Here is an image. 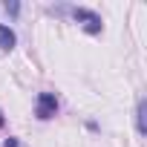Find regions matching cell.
<instances>
[{
  "label": "cell",
  "mask_w": 147,
  "mask_h": 147,
  "mask_svg": "<svg viewBox=\"0 0 147 147\" xmlns=\"http://www.w3.org/2000/svg\"><path fill=\"white\" fill-rule=\"evenodd\" d=\"M72 18H75V20L84 26V32H90V35H98V32L104 29L101 15H98V12H92V9H72Z\"/></svg>",
  "instance_id": "cell-1"
},
{
  "label": "cell",
  "mask_w": 147,
  "mask_h": 147,
  "mask_svg": "<svg viewBox=\"0 0 147 147\" xmlns=\"http://www.w3.org/2000/svg\"><path fill=\"white\" fill-rule=\"evenodd\" d=\"M6 124V115H3V110H0V127H3Z\"/></svg>",
  "instance_id": "cell-7"
},
{
  "label": "cell",
  "mask_w": 147,
  "mask_h": 147,
  "mask_svg": "<svg viewBox=\"0 0 147 147\" xmlns=\"http://www.w3.org/2000/svg\"><path fill=\"white\" fill-rule=\"evenodd\" d=\"M15 43H18V35L9 29V26H3V23H0V49H15Z\"/></svg>",
  "instance_id": "cell-3"
},
{
  "label": "cell",
  "mask_w": 147,
  "mask_h": 147,
  "mask_svg": "<svg viewBox=\"0 0 147 147\" xmlns=\"http://www.w3.org/2000/svg\"><path fill=\"white\" fill-rule=\"evenodd\" d=\"M55 113H58V98H55V92H40V95H38V104H35V115H38L40 121H49V118H55Z\"/></svg>",
  "instance_id": "cell-2"
},
{
  "label": "cell",
  "mask_w": 147,
  "mask_h": 147,
  "mask_svg": "<svg viewBox=\"0 0 147 147\" xmlns=\"http://www.w3.org/2000/svg\"><path fill=\"white\" fill-rule=\"evenodd\" d=\"M6 12H12V15H18V12H20V6H18V3H6Z\"/></svg>",
  "instance_id": "cell-5"
},
{
  "label": "cell",
  "mask_w": 147,
  "mask_h": 147,
  "mask_svg": "<svg viewBox=\"0 0 147 147\" xmlns=\"http://www.w3.org/2000/svg\"><path fill=\"white\" fill-rule=\"evenodd\" d=\"M144 107H147V101L138 98V107H136V130H138V136H144Z\"/></svg>",
  "instance_id": "cell-4"
},
{
  "label": "cell",
  "mask_w": 147,
  "mask_h": 147,
  "mask_svg": "<svg viewBox=\"0 0 147 147\" xmlns=\"http://www.w3.org/2000/svg\"><path fill=\"white\" fill-rule=\"evenodd\" d=\"M3 147H23V144H20L18 138H6V144H3Z\"/></svg>",
  "instance_id": "cell-6"
}]
</instances>
